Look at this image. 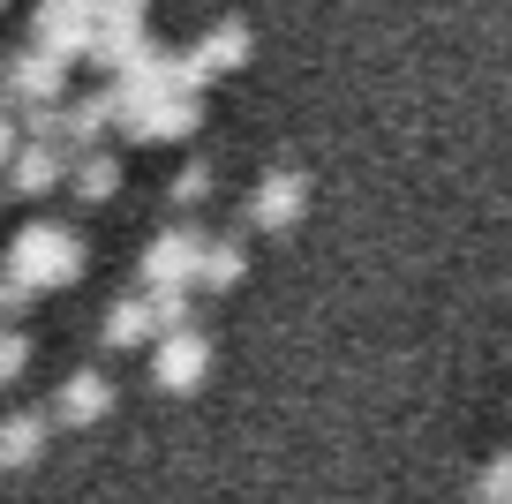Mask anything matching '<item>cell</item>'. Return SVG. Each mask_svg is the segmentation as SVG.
Wrapping results in <instances>:
<instances>
[{"instance_id": "obj_1", "label": "cell", "mask_w": 512, "mask_h": 504, "mask_svg": "<svg viewBox=\"0 0 512 504\" xmlns=\"http://www.w3.org/2000/svg\"><path fill=\"white\" fill-rule=\"evenodd\" d=\"M8 279L23 286H76L83 279V234L68 226H23L8 249Z\"/></svg>"}, {"instance_id": "obj_9", "label": "cell", "mask_w": 512, "mask_h": 504, "mask_svg": "<svg viewBox=\"0 0 512 504\" xmlns=\"http://www.w3.org/2000/svg\"><path fill=\"white\" fill-rule=\"evenodd\" d=\"M106 407H113V384L98 377V369H76V377H61V392H53V422H61V429L98 422Z\"/></svg>"}, {"instance_id": "obj_14", "label": "cell", "mask_w": 512, "mask_h": 504, "mask_svg": "<svg viewBox=\"0 0 512 504\" xmlns=\"http://www.w3.org/2000/svg\"><path fill=\"white\" fill-rule=\"evenodd\" d=\"M204 196H211V166H204V158H189V166L166 181V204H174V211H196Z\"/></svg>"}, {"instance_id": "obj_15", "label": "cell", "mask_w": 512, "mask_h": 504, "mask_svg": "<svg viewBox=\"0 0 512 504\" xmlns=\"http://www.w3.org/2000/svg\"><path fill=\"white\" fill-rule=\"evenodd\" d=\"M151 309H159V331H189L196 301H189V286H159V294H151Z\"/></svg>"}, {"instance_id": "obj_3", "label": "cell", "mask_w": 512, "mask_h": 504, "mask_svg": "<svg viewBox=\"0 0 512 504\" xmlns=\"http://www.w3.org/2000/svg\"><path fill=\"white\" fill-rule=\"evenodd\" d=\"M204 256H211V234H196V226H166V234L144 249V286H151V294H159V286H196V279H204Z\"/></svg>"}, {"instance_id": "obj_2", "label": "cell", "mask_w": 512, "mask_h": 504, "mask_svg": "<svg viewBox=\"0 0 512 504\" xmlns=\"http://www.w3.org/2000/svg\"><path fill=\"white\" fill-rule=\"evenodd\" d=\"M98 16H106V0H38V46H53L61 61H76V53H98Z\"/></svg>"}, {"instance_id": "obj_12", "label": "cell", "mask_w": 512, "mask_h": 504, "mask_svg": "<svg viewBox=\"0 0 512 504\" xmlns=\"http://www.w3.org/2000/svg\"><path fill=\"white\" fill-rule=\"evenodd\" d=\"M38 452H46V414H8V429H0V459H8V467H31Z\"/></svg>"}, {"instance_id": "obj_11", "label": "cell", "mask_w": 512, "mask_h": 504, "mask_svg": "<svg viewBox=\"0 0 512 504\" xmlns=\"http://www.w3.org/2000/svg\"><path fill=\"white\" fill-rule=\"evenodd\" d=\"M68 181H76V204H106V196L121 189V158L113 151H83Z\"/></svg>"}, {"instance_id": "obj_17", "label": "cell", "mask_w": 512, "mask_h": 504, "mask_svg": "<svg viewBox=\"0 0 512 504\" xmlns=\"http://www.w3.org/2000/svg\"><path fill=\"white\" fill-rule=\"evenodd\" d=\"M23 369H31V339L8 331V339H0V384H23Z\"/></svg>"}, {"instance_id": "obj_5", "label": "cell", "mask_w": 512, "mask_h": 504, "mask_svg": "<svg viewBox=\"0 0 512 504\" xmlns=\"http://www.w3.org/2000/svg\"><path fill=\"white\" fill-rule=\"evenodd\" d=\"M302 211H309V174H294V166L264 174L256 196H249V226H256V234H287Z\"/></svg>"}, {"instance_id": "obj_6", "label": "cell", "mask_w": 512, "mask_h": 504, "mask_svg": "<svg viewBox=\"0 0 512 504\" xmlns=\"http://www.w3.org/2000/svg\"><path fill=\"white\" fill-rule=\"evenodd\" d=\"M204 369H211V339L204 331H166L159 339V354H151V377H159V392H196L204 384Z\"/></svg>"}, {"instance_id": "obj_18", "label": "cell", "mask_w": 512, "mask_h": 504, "mask_svg": "<svg viewBox=\"0 0 512 504\" xmlns=\"http://www.w3.org/2000/svg\"><path fill=\"white\" fill-rule=\"evenodd\" d=\"M31 301H38V286H23V279H8V271H0V309H8V316H23Z\"/></svg>"}, {"instance_id": "obj_8", "label": "cell", "mask_w": 512, "mask_h": 504, "mask_svg": "<svg viewBox=\"0 0 512 504\" xmlns=\"http://www.w3.org/2000/svg\"><path fill=\"white\" fill-rule=\"evenodd\" d=\"M196 128H204V98L174 91V98H159V106L136 121V136H128V143H181V136H196Z\"/></svg>"}, {"instance_id": "obj_13", "label": "cell", "mask_w": 512, "mask_h": 504, "mask_svg": "<svg viewBox=\"0 0 512 504\" xmlns=\"http://www.w3.org/2000/svg\"><path fill=\"white\" fill-rule=\"evenodd\" d=\"M241 264H249V256H241V234H226V241H211V256H204V294H226V286L241 279Z\"/></svg>"}, {"instance_id": "obj_4", "label": "cell", "mask_w": 512, "mask_h": 504, "mask_svg": "<svg viewBox=\"0 0 512 504\" xmlns=\"http://www.w3.org/2000/svg\"><path fill=\"white\" fill-rule=\"evenodd\" d=\"M68 91V61L53 46H23L8 61V106H61Z\"/></svg>"}, {"instance_id": "obj_7", "label": "cell", "mask_w": 512, "mask_h": 504, "mask_svg": "<svg viewBox=\"0 0 512 504\" xmlns=\"http://www.w3.org/2000/svg\"><path fill=\"white\" fill-rule=\"evenodd\" d=\"M68 174H76V151H61V143H23V151L8 158V189L16 196H46V189H61Z\"/></svg>"}, {"instance_id": "obj_10", "label": "cell", "mask_w": 512, "mask_h": 504, "mask_svg": "<svg viewBox=\"0 0 512 504\" xmlns=\"http://www.w3.org/2000/svg\"><path fill=\"white\" fill-rule=\"evenodd\" d=\"M98 339H106V347H151V339H166V331H159V309H151V294L113 301L106 324H98Z\"/></svg>"}, {"instance_id": "obj_16", "label": "cell", "mask_w": 512, "mask_h": 504, "mask_svg": "<svg viewBox=\"0 0 512 504\" xmlns=\"http://www.w3.org/2000/svg\"><path fill=\"white\" fill-rule=\"evenodd\" d=\"M475 504H512V452H497L475 482Z\"/></svg>"}]
</instances>
